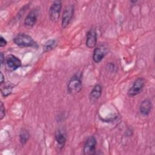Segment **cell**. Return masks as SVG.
<instances>
[{"label": "cell", "instance_id": "1", "mask_svg": "<svg viewBox=\"0 0 155 155\" xmlns=\"http://www.w3.org/2000/svg\"><path fill=\"white\" fill-rule=\"evenodd\" d=\"M82 88V84L81 75L78 74H74L69 80L67 90V93L71 94H74L79 93Z\"/></svg>", "mask_w": 155, "mask_h": 155}, {"label": "cell", "instance_id": "2", "mask_svg": "<svg viewBox=\"0 0 155 155\" xmlns=\"http://www.w3.org/2000/svg\"><path fill=\"white\" fill-rule=\"evenodd\" d=\"M14 43L19 46L24 47H31L37 46L36 42L28 35L21 33L13 38Z\"/></svg>", "mask_w": 155, "mask_h": 155}, {"label": "cell", "instance_id": "3", "mask_svg": "<svg viewBox=\"0 0 155 155\" xmlns=\"http://www.w3.org/2000/svg\"><path fill=\"white\" fill-rule=\"evenodd\" d=\"M145 85V79L143 78H138L133 82V85L128 89L127 94L130 97H134L140 94Z\"/></svg>", "mask_w": 155, "mask_h": 155}, {"label": "cell", "instance_id": "4", "mask_svg": "<svg viewBox=\"0 0 155 155\" xmlns=\"http://www.w3.org/2000/svg\"><path fill=\"white\" fill-rule=\"evenodd\" d=\"M62 9V2L61 1H54L51 4L49 8L50 19L53 22H57L60 16Z\"/></svg>", "mask_w": 155, "mask_h": 155}, {"label": "cell", "instance_id": "5", "mask_svg": "<svg viewBox=\"0 0 155 155\" xmlns=\"http://www.w3.org/2000/svg\"><path fill=\"white\" fill-rule=\"evenodd\" d=\"M97 141L94 136H89L84 142L83 146V154L85 155H93L96 154V146Z\"/></svg>", "mask_w": 155, "mask_h": 155}, {"label": "cell", "instance_id": "6", "mask_svg": "<svg viewBox=\"0 0 155 155\" xmlns=\"http://www.w3.org/2000/svg\"><path fill=\"white\" fill-rule=\"evenodd\" d=\"M5 65L9 71H15L21 66V61L16 56L10 54L5 58Z\"/></svg>", "mask_w": 155, "mask_h": 155}, {"label": "cell", "instance_id": "7", "mask_svg": "<svg viewBox=\"0 0 155 155\" xmlns=\"http://www.w3.org/2000/svg\"><path fill=\"white\" fill-rule=\"evenodd\" d=\"M74 13V7L73 5H68L64 10L62 17V27L65 28L70 23Z\"/></svg>", "mask_w": 155, "mask_h": 155}, {"label": "cell", "instance_id": "8", "mask_svg": "<svg viewBox=\"0 0 155 155\" xmlns=\"http://www.w3.org/2000/svg\"><path fill=\"white\" fill-rule=\"evenodd\" d=\"M108 52V48L102 45L96 47L93 53V60L96 63L100 62Z\"/></svg>", "mask_w": 155, "mask_h": 155}, {"label": "cell", "instance_id": "9", "mask_svg": "<svg viewBox=\"0 0 155 155\" xmlns=\"http://www.w3.org/2000/svg\"><path fill=\"white\" fill-rule=\"evenodd\" d=\"M97 43V33L94 28H90L86 36V46L89 48H94Z\"/></svg>", "mask_w": 155, "mask_h": 155}, {"label": "cell", "instance_id": "10", "mask_svg": "<svg viewBox=\"0 0 155 155\" xmlns=\"http://www.w3.org/2000/svg\"><path fill=\"white\" fill-rule=\"evenodd\" d=\"M38 10L36 8L31 10L24 19V25L27 27H33L36 22L38 17Z\"/></svg>", "mask_w": 155, "mask_h": 155}, {"label": "cell", "instance_id": "11", "mask_svg": "<svg viewBox=\"0 0 155 155\" xmlns=\"http://www.w3.org/2000/svg\"><path fill=\"white\" fill-rule=\"evenodd\" d=\"M102 86L97 84H96L92 90H91L90 94H89V100L91 104H95L99 99L101 97L102 95Z\"/></svg>", "mask_w": 155, "mask_h": 155}, {"label": "cell", "instance_id": "12", "mask_svg": "<svg viewBox=\"0 0 155 155\" xmlns=\"http://www.w3.org/2000/svg\"><path fill=\"white\" fill-rule=\"evenodd\" d=\"M152 108V102L149 99H145L143 100L139 108L140 113L144 116H148L151 112Z\"/></svg>", "mask_w": 155, "mask_h": 155}, {"label": "cell", "instance_id": "13", "mask_svg": "<svg viewBox=\"0 0 155 155\" xmlns=\"http://www.w3.org/2000/svg\"><path fill=\"white\" fill-rule=\"evenodd\" d=\"M54 137L55 140L59 148L61 149L62 148L67 142V135L62 130L58 129L55 133Z\"/></svg>", "mask_w": 155, "mask_h": 155}, {"label": "cell", "instance_id": "14", "mask_svg": "<svg viewBox=\"0 0 155 155\" xmlns=\"http://www.w3.org/2000/svg\"><path fill=\"white\" fill-rule=\"evenodd\" d=\"M30 138V133L25 128H22L20 131L19 139L21 143L24 145H25Z\"/></svg>", "mask_w": 155, "mask_h": 155}, {"label": "cell", "instance_id": "15", "mask_svg": "<svg viewBox=\"0 0 155 155\" xmlns=\"http://www.w3.org/2000/svg\"><path fill=\"white\" fill-rule=\"evenodd\" d=\"M56 45H57L56 41L55 39H51L48 40L47 42H45V43L44 44V45L43 46L44 51L47 52V51H49L54 49L56 47Z\"/></svg>", "mask_w": 155, "mask_h": 155}, {"label": "cell", "instance_id": "16", "mask_svg": "<svg viewBox=\"0 0 155 155\" xmlns=\"http://www.w3.org/2000/svg\"><path fill=\"white\" fill-rule=\"evenodd\" d=\"M13 87L10 84L6 85L2 88H1V94L4 97H7L9 96L13 90Z\"/></svg>", "mask_w": 155, "mask_h": 155}, {"label": "cell", "instance_id": "17", "mask_svg": "<svg viewBox=\"0 0 155 155\" xmlns=\"http://www.w3.org/2000/svg\"><path fill=\"white\" fill-rule=\"evenodd\" d=\"M5 116V108L2 102H1V116L0 119L2 120Z\"/></svg>", "mask_w": 155, "mask_h": 155}, {"label": "cell", "instance_id": "18", "mask_svg": "<svg viewBox=\"0 0 155 155\" xmlns=\"http://www.w3.org/2000/svg\"><path fill=\"white\" fill-rule=\"evenodd\" d=\"M7 42L5 39V38L3 36H1V37H0V47H3L7 45Z\"/></svg>", "mask_w": 155, "mask_h": 155}, {"label": "cell", "instance_id": "19", "mask_svg": "<svg viewBox=\"0 0 155 155\" xmlns=\"http://www.w3.org/2000/svg\"><path fill=\"white\" fill-rule=\"evenodd\" d=\"M107 68L110 69V71H113L114 70V65L112 63V62H110L108 65H107Z\"/></svg>", "mask_w": 155, "mask_h": 155}, {"label": "cell", "instance_id": "20", "mask_svg": "<svg viewBox=\"0 0 155 155\" xmlns=\"http://www.w3.org/2000/svg\"><path fill=\"white\" fill-rule=\"evenodd\" d=\"M0 59H1V65H2L4 62H5V56L3 54V53H1V54H0Z\"/></svg>", "mask_w": 155, "mask_h": 155}, {"label": "cell", "instance_id": "21", "mask_svg": "<svg viewBox=\"0 0 155 155\" xmlns=\"http://www.w3.org/2000/svg\"><path fill=\"white\" fill-rule=\"evenodd\" d=\"M0 74H1V84H2L4 83L5 79H4V76L2 72H0Z\"/></svg>", "mask_w": 155, "mask_h": 155}, {"label": "cell", "instance_id": "22", "mask_svg": "<svg viewBox=\"0 0 155 155\" xmlns=\"http://www.w3.org/2000/svg\"><path fill=\"white\" fill-rule=\"evenodd\" d=\"M137 2V1H131V2H133V3H136Z\"/></svg>", "mask_w": 155, "mask_h": 155}]
</instances>
